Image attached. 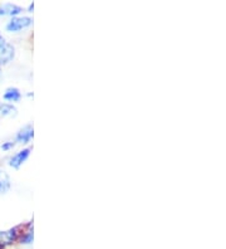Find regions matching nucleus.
Returning a JSON list of instances; mask_svg holds the SVG:
<instances>
[{
    "label": "nucleus",
    "instance_id": "obj_4",
    "mask_svg": "<svg viewBox=\"0 0 226 249\" xmlns=\"http://www.w3.org/2000/svg\"><path fill=\"white\" fill-rule=\"evenodd\" d=\"M34 137V127L33 124H25L24 127L19 128L18 132L15 134V143H29L30 141L33 140Z\"/></svg>",
    "mask_w": 226,
    "mask_h": 249
},
{
    "label": "nucleus",
    "instance_id": "obj_5",
    "mask_svg": "<svg viewBox=\"0 0 226 249\" xmlns=\"http://www.w3.org/2000/svg\"><path fill=\"white\" fill-rule=\"evenodd\" d=\"M23 12V8L17 4L5 3L0 5V17H19V14Z\"/></svg>",
    "mask_w": 226,
    "mask_h": 249
},
{
    "label": "nucleus",
    "instance_id": "obj_7",
    "mask_svg": "<svg viewBox=\"0 0 226 249\" xmlns=\"http://www.w3.org/2000/svg\"><path fill=\"white\" fill-rule=\"evenodd\" d=\"M34 240V227L33 222H29L27 224V227H23V231H21L20 237H19L18 242L20 244H32Z\"/></svg>",
    "mask_w": 226,
    "mask_h": 249
},
{
    "label": "nucleus",
    "instance_id": "obj_12",
    "mask_svg": "<svg viewBox=\"0 0 226 249\" xmlns=\"http://www.w3.org/2000/svg\"><path fill=\"white\" fill-rule=\"evenodd\" d=\"M5 38H4L3 36H1V33H0V48H1V47L4 46V44H5Z\"/></svg>",
    "mask_w": 226,
    "mask_h": 249
},
{
    "label": "nucleus",
    "instance_id": "obj_11",
    "mask_svg": "<svg viewBox=\"0 0 226 249\" xmlns=\"http://www.w3.org/2000/svg\"><path fill=\"white\" fill-rule=\"evenodd\" d=\"M15 146V141H6V142H3L1 145V150L3 151H9V150L14 149Z\"/></svg>",
    "mask_w": 226,
    "mask_h": 249
},
{
    "label": "nucleus",
    "instance_id": "obj_8",
    "mask_svg": "<svg viewBox=\"0 0 226 249\" xmlns=\"http://www.w3.org/2000/svg\"><path fill=\"white\" fill-rule=\"evenodd\" d=\"M18 115V108L13 104L0 102V117H15Z\"/></svg>",
    "mask_w": 226,
    "mask_h": 249
},
{
    "label": "nucleus",
    "instance_id": "obj_10",
    "mask_svg": "<svg viewBox=\"0 0 226 249\" xmlns=\"http://www.w3.org/2000/svg\"><path fill=\"white\" fill-rule=\"evenodd\" d=\"M12 188V181H10L9 174L5 170H0V195L6 194Z\"/></svg>",
    "mask_w": 226,
    "mask_h": 249
},
{
    "label": "nucleus",
    "instance_id": "obj_14",
    "mask_svg": "<svg viewBox=\"0 0 226 249\" xmlns=\"http://www.w3.org/2000/svg\"><path fill=\"white\" fill-rule=\"evenodd\" d=\"M0 74H1V67H0Z\"/></svg>",
    "mask_w": 226,
    "mask_h": 249
},
{
    "label": "nucleus",
    "instance_id": "obj_2",
    "mask_svg": "<svg viewBox=\"0 0 226 249\" xmlns=\"http://www.w3.org/2000/svg\"><path fill=\"white\" fill-rule=\"evenodd\" d=\"M32 24H33L32 17H14L6 23L5 28L10 33H17V32H20L25 28L30 27Z\"/></svg>",
    "mask_w": 226,
    "mask_h": 249
},
{
    "label": "nucleus",
    "instance_id": "obj_3",
    "mask_svg": "<svg viewBox=\"0 0 226 249\" xmlns=\"http://www.w3.org/2000/svg\"><path fill=\"white\" fill-rule=\"evenodd\" d=\"M30 152H32V147H25V149L20 150V151H18L17 154H14V155L9 159L8 164H9L10 167H13V169H17V170H18V169H20L21 167V165L24 164L25 161L29 159Z\"/></svg>",
    "mask_w": 226,
    "mask_h": 249
},
{
    "label": "nucleus",
    "instance_id": "obj_9",
    "mask_svg": "<svg viewBox=\"0 0 226 249\" xmlns=\"http://www.w3.org/2000/svg\"><path fill=\"white\" fill-rule=\"evenodd\" d=\"M3 98L8 102H19L21 100V92L17 87H8L3 94Z\"/></svg>",
    "mask_w": 226,
    "mask_h": 249
},
{
    "label": "nucleus",
    "instance_id": "obj_6",
    "mask_svg": "<svg viewBox=\"0 0 226 249\" xmlns=\"http://www.w3.org/2000/svg\"><path fill=\"white\" fill-rule=\"evenodd\" d=\"M15 57V48L10 43H5L0 48V64H8Z\"/></svg>",
    "mask_w": 226,
    "mask_h": 249
},
{
    "label": "nucleus",
    "instance_id": "obj_13",
    "mask_svg": "<svg viewBox=\"0 0 226 249\" xmlns=\"http://www.w3.org/2000/svg\"><path fill=\"white\" fill-rule=\"evenodd\" d=\"M33 10H34V3H30L29 6H28V12L33 13Z\"/></svg>",
    "mask_w": 226,
    "mask_h": 249
},
{
    "label": "nucleus",
    "instance_id": "obj_1",
    "mask_svg": "<svg viewBox=\"0 0 226 249\" xmlns=\"http://www.w3.org/2000/svg\"><path fill=\"white\" fill-rule=\"evenodd\" d=\"M21 228L23 225H17L8 231H0V249H4L5 247H9L15 242H18L21 234Z\"/></svg>",
    "mask_w": 226,
    "mask_h": 249
}]
</instances>
